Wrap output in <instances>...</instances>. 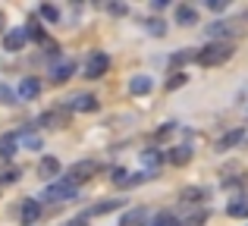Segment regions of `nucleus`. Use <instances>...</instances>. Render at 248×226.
<instances>
[{
  "label": "nucleus",
  "mask_w": 248,
  "mask_h": 226,
  "mask_svg": "<svg viewBox=\"0 0 248 226\" xmlns=\"http://www.w3.org/2000/svg\"><path fill=\"white\" fill-rule=\"evenodd\" d=\"M129 91H132V94H148V91H151V75H132Z\"/></svg>",
  "instance_id": "obj_12"
},
{
  "label": "nucleus",
  "mask_w": 248,
  "mask_h": 226,
  "mask_svg": "<svg viewBox=\"0 0 248 226\" xmlns=\"http://www.w3.org/2000/svg\"><path fill=\"white\" fill-rule=\"evenodd\" d=\"M91 176H97V160H79V164H73V170H69V185L76 182H88Z\"/></svg>",
  "instance_id": "obj_2"
},
{
  "label": "nucleus",
  "mask_w": 248,
  "mask_h": 226,
  "mask_svg": "<svg viewBox=\"0 0 248 226\" xmlns=\"http://www.w3.org/2000/svg\"><path fill=\"white\" fill-rule=\"evenodd\" d=\"M226 214L236 217V220H239V217H248V198H236V201L226 208Z\"/></svg>",
  "instance_id": "obj_18"
},
{
  "label": "nucleus",
  "mask_w": 248,
  "mask_h": 226,
  "mask_svg": "<svg viewBox=\"0 0 248 226\" xmlns=\"http://www.w3.org/2000/svg\"><path fill=\"white\" fill-rule=\"evenodd\" d=\"M182 85H186V75H182V73L170 75V82H167V88H170V91H176V88H182Z\"/></svg>",
  "instance_id": "obj_22"
},
{
  "label": "nucleus",
  "mask_w": 248,
  "mask_h": 226,
  "mask_svg": "<svg viewBox=\"0 0 248 226\" xmlns=\"http://www.w3.org/2000/svg\"><path fill=\"white\" fill-rule=\"evenodd\" d=\"M22 145H29V148H41V141H38V135H16Z\"/></svg>",
  "instance_id": "obj_26"
},
{
  "label": "nucleus",
  "mask_w": 248,
  "mask_h": 226,
  "mask_svg": "<svg viewBox=\"0 0 248 226\" xmlns=\"http://www.w3.org/2000/svg\"><path fill=\"white\" fill-rule=\"evenodd\" d=\"M116 208H123V201H104V204H94V208H91V214H94V217H104V214H110V211H116Z\"/></svg>",
  "instance_id": "obj_21"
},
{
  "label": "nucleus",
  "mask_w": 248,
  "mask_h": 226,
  "mask_svg": "<svg viewBox=\"0 0 248 226\" xmlns=\"http://www.w3.org/2000/svg\"><path fill=\"white\" fill-rule=\"evenodd\" d=\"M207 31H211L214 38H217V35H230V25H223V22H214V25H211Z\"/></svg>",
  "instance_id": "obj_24"
},
{
  "label": "nucleus",
  "mask_w": 248,
  "mask_h": 226,
  "mask_svg": "<svg viewBox=\"0 0 248 226\" xmlns=\"http://www.w3.org/2000/svg\"><path fill=\"white\" fill-rule=\"evenodd\" d=\"M107 66H110L107 54H91L88 63H85V79H97V75H104V73H107Z\"/></svg>",
  "instance_id": "obj_4"
},
{
  "label": "nucleus",
  "mask_w": 248,
  "mask_h": 226,
  "mask_svg": "<svg viewBox=\"0 0 248 226\" xmlns=\"http://www.w3.org/2000/svg\"><path fill=\"white\" fill-rule=\"evenodd\" d=\"M25 38H29V35H25L22 29H16V31H10V35L3 38V47H6V50H22Z\"/></svg>",
  "instance_id": "obj_11"
},
{
  "label": "nucleus",
  "mask_w": 248,
  "mask_h": 226,
  "mask_svg": "<svg viewBox=\"0 0 248 226\" xmlns=\"http://www.w3.org/2000/svg\"><path fill=\"white\" fill-rule=\"evenodd\" d=\"M113 182H116V185H126V182H129V173H126V170H113Z\"/></svg>",
  "instance_id": "obj_29"
},
{
  "label": "nucleus",
  "mask_w": 248,
  "mask_h": 226,
  "mask_svg": "<svg viewBox=\"0 0 248 226\" xmlns=\"http://www.w3.org/2000/svg\"><path fill=\"white\" fill-rule=\"evenodd\" d=\"M19 217H22V223H35L38 217H41V201H35V198H25L22 201V211H19Z\"/></svg>",
  "instance_id": "obj_5"
},
{
  "label": "nucleus",
  "mask_w": 248,
  "mask_h": 226,
  "mask_svg": "<svg viewBox=\"0 0 248 226\" xmlns=\"http://www.w3.org/2000/svg\"><path fill=\"white\" fill-rule=\"evenodd\" d=\"M188 60H195V54L182 50V54H176V57H173V66H182V63H188Z\"/></svg>",
  "instance_id": "obj_28"
},
{
  "label": "nucleus",
  "mask_w": 248,
  "mask_h": 226,
  "mask_svg": "<svg viewBox=\"0 0 248 226\" xmlns=\"http://www.w3.org/2000/svg\"><path fill=\"white\" fill-rule=\"evenodd\" d=\"M179 201L182 204H198V201H204V189H198V185H186V189L179 192Z\"/></svg>",
  "instance_id": "obj_9"
},
{
  "label": "nucleus",
  "mask_w": 248,
  "mask_h": 226,
  "mask_svg": "<svg viewBox=\"0 0 248 226\" xmlns=\"http://www.w3.org/2000/svg\"><path fill=\"white\" fill-rule=\"evenodd\" d=\"M110 13L113 16H126V3H110Z\"/></svg>",
  "instance_id": "obj_30"
},
{
  "label": "nucleus",
  "mask_w": 248,
  "mask_h": 226,
  "mask_svg": "<svg viewBox=\"0 0 248 226\" xmlns=\"http://www.w3.org/2000/svg\"><path fill=\"white\" fill-rule=\"evenodd\" d=\"M160 160H164V157H160V154L154 151V148H148V151L141 154V164H145L148 170H154V166H160Z\"/></svg>",
  "instance_id": "obj_20"
},
{
  "label": "nucleus",
  "mask_w": 248,
  "mask_h": 226,
  "mask_svg": "<svg viewBox=\"0 0 248 226\" xmlns=\"http://www.w3.org/2000/svg\"><path fill=\"white\" fill-rule=\"evenodd\" d=\"M38 173H41V176H57V173H60V160L57 157H41Z\"/></svg>",
  "instance_id": "obj_15"
},
{
  "label": "nucleus",
  "mask_w": 248,
  "mask_h": 226,
  "mask_svg": "<svg viewBox=\"0 0 248 226\" xmlns=\"http://www.w3.org/2000/svg\"><path fill=\"white\" fill-rule=\"evenodd\" d=\"M73 60H66V63H57V66H54V79L57 82H66L69 79V75H73Z\"/></svg>",
  "instance_id": "obj_19"
},
{
  "label": "nucleus",
  "mask_w": 248,
  "mask_h": 226,
  "mask_svg": "<svg viewBox=\"0 0 248 226\" xmlns=\"http://www.w3.org/2000/svg\"><path fill=\"white\" fill-rule=\"evenodd\" d=\"M38 94H41V82L38 79H22L19 82V98L22 101H35Z\"/></svg>",
  "instance_id": "obj_6"
},
{
  "label": "nucleus",
  "mask_w": 248,
  "mask_h": 226,
  "mask_svg": "<svg viewBox=\"0 0 248 226\" xmlns=\"http://www.w3.org/2000/svg\"><path fill=\"white\" fill-rule=\"evenodd\" d=\"M204 220H207V214H204V211H201V214H192V217H188L186 223H179V226H201Z\"/></svg>",
  "instance_id": "obj_23"
},
{
  "label": "nucleus",
  "mask_w": 248,
  "mask_h": 226,
  "mask_svg": "<svg viewBox=\"0 0 248 226\" xmlns=\"http://www.w3.org/2000/svg\"><path fill=\"white\" fill-rule=\"evenodd\" d=\"M207 6L211 10H226V0H207Z\"/></svg>",
  "instance_id": "obj_32"
},
{
  "label": "nucleus",
  "mask_w": 248,
  "mask_h": 226,
  "mask_svg": "<svg viewBox=\"0 0 248 226\" xmlns=\"http://www.w3.org/2000/svg\"><path fill=\"white\" fill-rule=\"evenodd\" d=\"M176 22L179 25H198V10H192V6H176Z\"/></svg>",
  "instance_id": "obj_8"
},
{
  "label": "nucleus",
  "mask_w": 248,
  "mask_h": 226,
  "mask_svg": "<svg viewBox=\"0 0 248 226\" xmlns=\"http://www.w3.org/2000/svg\"><path fill=\"white\" fill-rule=\"evenodd\" d=\"M230 57H232V44L214 41V44H207L204 50H198V54H195V60H198L201 66H220V63H226Z\"/></svg>",
  "instance_id": "obj_1"
},
{
  "label": "nucleus",
  "mask_w": 248,
  "mask_h": 226,
  "mask_svg": "<svg viewBox=\"0 0 248 226\" xmlns=\"http://www.w3.org/2000/svg\"><path fill=\"white\" fill-rule=\"evenodd\" d=\"M16 145H19V138H16V135H3V138H0V157H6V160H10L13 154H16Z\"/></svg>",
  "instance_id": "obj_16"
},
{
  "label": "nucleus",
  "mask_w": 248,
  "mask_h": 226,
  "mask_svg": "<svg viewBox=\"0 0 248 226\" xmlns=\"http://www.w3.org/2000/svg\"><path fill=\"white\" fill-rule=\"evenodd\" d=\"M41 16L50 19V22H57V16H60V13H57V6H47V3H44V6H41Z\"/></svg>",
  "instance_id": "obj_25"
},
{
  "label": "nucleus",
  "mask_w": 248,
  "mask_h": 226,
  "mask_svg": "<svg viewBox=\"0 0 248 226\" xmlns=\"http://www.w3.org/2000/svg\"><path fill=\"white\" fill-rule=\"evenodd\" d=\"M148 226H179V220H176L173 211H160V214H154V220Z\"/></svg>",
  "instance_id": "obj_17"
},
{
  "label": "nucleus",
  "mask_w": 248,
  "mask_h": 226,
  "mask_svg": "<svg viewBox=\"0 0 248 226\" xmlns=\"http://www.w3.org/2000/svg\"><path fill=\"white\" fill-rule=\"evenodd\" d=\"M38 44H41V47L47 50V54H57V41H54V38H47V35H44V38H41Z\"/></svg>",
  "instance_id": "obj_27"
},
{
  "label": "nucleus",
  "mask_w": 248,
  "mask_h": 226,
  "mask_svg": "<svg viewBox=\"0 0 248 226\" xmlns=\"http://www.w3.org/2000/svg\"><path fill=\"white\" fill-rule=\"evenodd\" d=\"M242 135H245V132H242V129H232V132H230V135H223V138H220V141H217V151H230V148H232V145H239V141H242Z\"/></svg>",
  "instance_id": "obj_14"
},
{
  "label": "nucleus",
  "mask_w": 248,
  "mask_h": 226,
  "mask_svg": "<svg viewBox=\"0 0 248 226\" xmlns=\"http://www.w3.org/2000/svg\"><path fill=\"white\" fill-rule=\"evenodd\" d=\"M66 226H85V220H73V223H66Z\"/></svg>",
  "instance_id": "obj_33"
},
{
  "label": "nucleus",
  "mask_w": 248,
  "mask_h": 226,
  "mask_svg": "<svg viewBox=\"0 0 248 226\" xmlns=\"http://www.w3.org/2000/svg\"><path fill=\"white\" fill-rule=\"evenodd\" d=\"M145 220H148V211L145 208H135V211H129V214H123L120 226H141Z\"/></svg>",
  "instance_id": "obj_10"
},
{
  "label": "nucleus",
  "mask_w": 248,
  "mask_h": 226,
  "mask_svg": "<svg viewBox=\"0 0 248 226\" xmlns=\"http://www.w3.org/2000/svg\"><path fill=\"white\" fill-rule=\"evenodd\" d=\"M148 25H151V31H154V35H164V22H160V19H151Z\"/></svg>",
  "instance_id": "obj_31"
},
{
  "label": "nucleus",
  "mask_w": 248,
  "mask_h": 226,
  "mask_svg": "<svg viewBox=\"0 0 248 226\" xmlns=\"http://www.w3.org/2000/svg\"><path fill=\"white\" fill-rule=\"evenodd\" d=\"M69 107L79 110V113H91V110H97V98H94V94H79V98L69 101Z\"/></svg>",
  "instance_id": "obj_7"
},
{
  "label": "nucleus",
  "mask_w": 248,
  "mask_h": 226,
  "mask_svg": "<svg viewBox=\"0 0 248 226\" xmlns=\"http://www.w3.org/2000/svg\"><path fill=\"white\" fill-rule=\"evenodd\" d=\"M69 198H76V185H69V182L44 185V201H69Z\"/></svg>",
  "instance_id": "obj_3"
},
{
  "label": "nucleus",
  "mask_w": 248,
  "mask_h": 226,
  "mask_svg": "<svg viewBox=\"0 0 248 226\" xmlns=\"http://www.w3.org/2000/svg\"><path fill=\"white\" fill-rule=\"evenodd\" d=\"M167 157H170V164H176V166H186L188 160H192V151H188V148L182 145V148H173V151H170Z\"/></svg>",
  "instance_id": "obj_13"
}]
</instances>
